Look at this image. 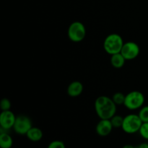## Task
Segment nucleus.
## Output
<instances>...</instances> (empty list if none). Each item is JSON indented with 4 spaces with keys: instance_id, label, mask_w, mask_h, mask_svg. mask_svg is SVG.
<instances>
[{
    "instance_id": "nucleus-1",
    "label": "nucleus",
    "mask_w": 148,
    "mask_h": 148,
    "mask_svg": "<svg viewBox=\"0 0 148 148\" xmlns=\"http://www.w3.org/2000/svg\"><path fill=\"white\" fill-rule=\"evenodd\" d=\"M95 112L101 119H110L116 114V106L112 98L106 95L98 97L95 101Z\"/></svg>"
},
{
    "instance_id": "nucleus-2",
    "label": "nucleus",
    "mask_w": 148,
    "mask_h": 148,
    "mask_svg": "<svg viewBox=\"0 0 148 148\" xmlns=\"http://www.w3.org/2000/svg\"><path fill=\"white\" fill-rule=\"evenodd\" d=\"M122 37L118 33H111L106 36L103 41V49L109 55L121 53L124 46Z\"/></svg>"
},
{
    "instance_id": "nucleus-3",
    "label": "nucleus",
    "mask_w": 148,
    "mask_h": 148,
    "mask_svg": "<svg viewBox=\"0 0 148 148\" xmlns=\"http://www.w3.org/2000/svg\"><path fill=\"white\" fill-rule=\"evenodd\" d=\"M145 101V95L138 90H133L126 95L124 106L129 110L134 111L141 108Z\"/></svg>"
},
{
    "instance_id": "nucleus-4",
    "label": "nucleus",
    "mask_w": 148,
    "mask_h": 148,
    "mask_svg": "<svg viewBox=\"0 0 148 148\" xmlns=\"http://www.w3.org/2000/svg\"><path fill=\"white\" fill-rule=\"evenodd\" d=\"M86 28L82 23L75 21L69 25L67 30V36L69 40L75 43H79L86 36Z\"/></svg>"
},
{
    "instance_id": "nucleus-5",
    "label": "nucleus",
    "mask_w": 148,
    "mask_h": 148,
    "mask_svg": "<svg viewBox=\"0 0 148 148\" xmlns=\"http://www.w3.org/2000/svg\"><path fill=\"white\" fill-rule=\"evenodd\" d=\"M143 123V121L140 118L138 114H129L124 117V121L121 129L127 134H135L139 132Z\"/></svg>"
},
{
    "instance_id": "nucleus-6",
    "label": "nucleus",
    "mask_w": 148,
    "mask_h": 148,
    "mask_svg": "<svg viewBox=\"0 0 148 148\" xmlns=\"http://www.w3.org/2000/svg\"><path fill=\"white\" fill-rule=\"evenodd\" d=\"M33 127V124L28 116L25 115H19L16 117L13 130L20 135H26L27 132Z\"/></svg>"
},
{
    "instance_id": "nucleus-7",
    "label": "nucleus",
    "mask_w": 148,
    "mask_h": 148,
    "mask_svg": "<svg viewBox=\"0 0 148 148\" xmlns=\"http://www.w3.org/2000/svg\"><path fill=\"white\" fill-rule=\"evenodd\" d=\"M140 48L137 43L128 41L124 43L121 53L124 56L126 60H133L140 55Z\"/></svg>"
},
{
    "instance_id": "nucleus-8",
    "label": "nucleus",
    "mask_w": 148,
    "mask_h": 148,
    "mask_svg": "<svg viewBox=\"0 0 148 148\" xmlns=\"http://www.w3.org/2000/svg\"><path fill=\"white\" fill-rule=\"evenodd\" d=\"M16 117L17 116H15L14 114L11 110L1 111V114H0L1 130H4V131H8L11 129H13Z\"/></svg>"
},
{
    "instance_id": "nucleus-9",
    "label": "nucleus",
    "mask_w": 148,
    "mask_h": 148,
    "mask_svg": "<svg viewBox=\"0 0 148 148\" xmlns=\"http://www.w3.org/2000/svg\"><path fill=\"white\" fill-rule=\"evenodd\" d=\"M114 129L110 119H101L95 127V132L101 137L109 135Z\"/></svg>"
},
{
    "instance_id": "nucleus-10",
    "label": "nucleus",
    "mask_w": 148,
    "mask_h": 148,
    "mask_svg": "<svg viewBox=\"0 0 148 148\" xmlns=\"http://www.w3.org/2000/svg\"><path fill=\"white\" fill-rule=\"evenodd\" d=\"M83 85L79 81H73L67 87L66 92L72 98L78 97L83 92Z\"/></svg>"
},
{
    "instance_id": "nucleus-11",
    "label": "nucleus",
    "mask_w": 148,
    "mask_h": 148,
    "mask_svg": "<svg viewBox=\"0 0 148 148\" xmlns=\"http://www.w3.org/2000/svg\"><path fill=\"white\" fill-rule=\"evenodd\" d=\"M43 132L38 127H33L26 134V137L30 140L31 142H34V143H37L40 140H42L43 138Z\"/></svg>"
},
{
    "instance_id": "nucleus-12",
    "label": "nucleus",
    "mask_w": 148,
    "mask_h": 148,
    "mask_svg": "<svg viewBox=\"0 0 148 148\" xmlns=\"http://www.w3.org/2000/svg\"><path fill=\"white\" fill-rule=\"evenodd\" d=\"M126 61H127L126 59L121 53L111 55V59H110L111 65H112L113 67L116 68V69H121V68H122L124 66V64H125Z\"/></svg>"
},
{
    "instance_id": "nucleus-13",
    "label": "nucleus",
    "mask_w": 148,
    "mask_h": 148,
    "mask_svg": "<svg viewBox=\"0 0 148 148\" xmlns=\"http://www.w3.org/2000/svg\"><path fill=\"white\" fill-rule=\"evenodd\" d=\"M13 145V140L11 136L7 132L1 130L0 134V147L1 148H11Z\"/></svg>"
},
{
    "instance_id": "nucleus-14",
    "label": "nucleus",
    "mask_w": 148,
    "mask_h": 148,
    "mask_svg": "<svg viewBox=\"0 0 148 148\" xmlns=\"http://www.w3.org/2000/svg\"><path fill=\"white\" fill-rule=\"evenodd\" d=\"M111 122L114 128H121L124 121V117H122L120 115H115L110 119Z\"/></svg>"
},
{
    "instance_id": "nucleus-15",
    "label": "nucleus",
    "mask_w": 148,
    "mask_h": 148,
    "mask_svg": "<svg viewBox=\"0 0 148 148\" xmlns=\"http://www.w3.org/2000/svg\"><path fill=\"white\" fill-rule=\"evenodd\" d=\"M125 97L126 95L124 94L118 92L114 94L112 97V100L116 106L124 105V101H125Z\"/></svg>"
},
{
    "instance_id": "nucleus-16",
    "label": "nucleus",
    "mask_w": 148,
    "mask_h": 148,
    "mask_svg": "<svg viewBox=\"0 0 148 148\" xmlns=\"http://www.w3.org/2000/svg\"><path fill=\"white\" fill-rule=\"evenodd\" d=\"M138 115L143 122H148V106L142 107L140 109Z\"/></svg>"
},
{
    "instance_id": "nucleus-17",
    "label": "nucleus",
    "mask_w": 148,
    "mask_h": 148,
    "mask_svg": "<svg viewBox=\"0 0 148 148\" xmlns=\"http://www.w3.org/2000/svg\"><path fill=\"white\" fill-rule=\"evenodd\" d=\"M11 102L8 98H4L1 99V102H0V108H1V111H10L11 109Z\"/></svg>"
},
{
    "instance_id": "nucleus-18",
    "label": "nucleus",
    "mask_w": 148,
    "mask_h": 148,
    "mask_svg": "<svg viewBox=\"0 0 148 148\" xmlns=\"http://www.w3.org/2000/svg\"><path fill=\"white\" fill-rule=\"evenodd\" d=\"M139 133L143 139L148 140V122L143 123Z\"/></svg>"
},
{
    "instance_id": "nucleus-19",
    "label": "nucleus",
    "mask_w": 148,
    "mask_h": 148,
    "mask_svg": "<svg viewBox=\"0 0 148 148\" xmlns=\"http://www.w3.org/2000/svg\"><path fill=\"white\" fill-rule=\"evenodd\" d=\"M47 148H66V146L61 140H53L49 143Z\"/></svg>"
},
{
    "instance_id": "nucleus-20",
    "label": "nucleus",
    "mask_w": 148,
    "mask_h": 148,
    "mask_svg": "<svg viewBox=\"0 0 148 148\" xmlns=\"http://www.w3.org/2000/svg\"><path fill=\"white\" fill-rule=\"evenodd\" d=\"M137 147L138 148H148V143H142Z\"/></svg>"
},
{
    "instance_id": "nucleus-21",
    "label": "nucleus",
    "mask_w": 148,
    "mask_h": 148,
    "mask_svg": "<svg viewBox=\"0 0 148 148\" xmlns=\"http://www.w3.org/2000/svg\"><path fill=\"white\" fill-rule=\"evenodd\" d=\"M122 148H136V147L132 145H126L123 146Z\"/></svg>"
},
{
    "instance_id": "nucleus-22",
    "label": "nucleus",
    "mask_w": 148,
    "mask_h": 148,
    "mask_svg": "<svg viewBox=\"0 0 148 148\" xmlns=\"http://www.w3.org/2000/svg\"><path fill=\"white\" fill-rule=\"evenodd\" d=\"M136 148H138V147H137H137H136Z\"/></svg>"
}]
</instances>
